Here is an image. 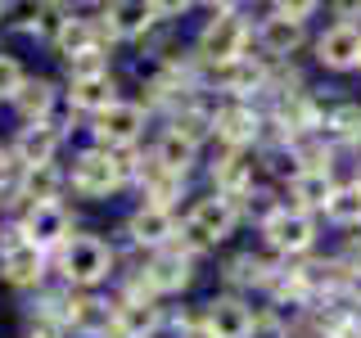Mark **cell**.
Returning <instances> with one entry per match:
<instances>
[{
  "label": "cell",
  "mask_w": 361,
  "mask_h": 338,
  "mask_svg": "<svg viewBox=\"0 0 361 338\" xmlns=\"http://www.w3.org/2000/svg\"><path fill=\"white\" fill-rule=\"evenodd\" d=\"M104 18H109V32H118V37H135V32H145L154 23V5H113Z\"/></svg>",
  "instance_id": "obj_17"
},
{
  "label": "cell",
  "mask_w": 361,
  "mask_h": 338,
  "mask_svg": "<svg viewBox=\"0 0 361 338\" xmlns=\"http://www.w3.org/2000/svg\"><path fill=\"white\" fill-rule=\"evenodd\" d=\"M54 41H59V50L68 59H77V54H86V50H99V45L90 41V23H82V18H63Z\"/></svg>",
  "instance_id": "obj_23"
},
{
  "label": "cell",
  "mask_w": 361,
  "mask_h": 338,
  "mask_svg": "<svg viewBox=\"0 0 361 338\" xmlns=\"http://www.w3.org/2000/svg\"><path fill=\"white\" fill-rule=\"evenodd\" d=\"M330 172H298L293 176V199H298V212L302 208H325L330 203Z\"/></svg>",
  "instance_id": "obj_16"
},
{
  "label": "cell",
  "mask_w": 361,
  "mask_h": 338,
  "mask_svg": "<svg viewBox=\"0 0 361 338\" xmlns=\"http://www.w3.org/2000/svg\"><path fill=\"white\" fill-rule=\"evenodd\" d=\"M212 176H217V189H226V194L235 199V194H244L248 176H253V163L235 154V158H226V163H217V172H212Z\"/></svg>",
  "instance_id": "obj_24"
},
{
  "label": "cell",
  "mask_w": 361,
  "mask_h": 338,
  "mask_svg": "<svg viewBox=\"0 0 361 338\" xmlns=\"http://www.w3.org/2000/svg\"><path fill=\"white\" fill-rule=\"evenodd\" d=\"M330 338H361V315H343V320L334 325Z\"/></svg>",
  "instance_id": "obj_34"
},
{
  "label": "cell",
  "mask_w": 361,
  "mask_h": 338,
  "mask_svg": "<svg viewBox=\"0 0 361 338\" xmlns=\"http://www.w3.org/2000/svg\"><path fill=\"white\" fill-rule=\"evenodd\" d=\"M0 14H5V9H0Z\"/></svg>",
  "instance_id": "obj_40"
},
{
  "label": "cell",
  "mask_w": 361,
  "mask_h": 338,
  "mask_svg": "<svg viewBox=\"0 0 361 338\" xmlns=\"http://www.w3.org/2000/svg\"><path fill=\"white\" fill-rule=\"evenodd\" d=\"M185 338H217V334H212L208 325H195V330H185Z\"/></svg>",
  "instance_id": "obj_35"
},
{
  "label": "cell",
  "mask_w": 361,
  "mask_h": 338,
  "mask_svg": "<svg viewBox=\"0 0 361 338\" xmlns=\"http://www.w3.org/2000/svg\"><path fill=\"white\" fill-rule=\"evenodd\" d=\"M321 63L325 68H353L361 59V32L357 27H348V23H338V27H330L321 37Z\"/></svg>",
  "instance_id": "obj_9"
},
{
  "label": "cell",
  "mask_w": 361,
  "mask_h": 338,
  "mask_svg": "<svg viewBox=\"0 0 361 338\" xmlns=\"http://www.w3.org/2000/svg\"><path fill=\"white\" fill-rule=\"evenodd\" d=\"M240 50H244V23L235 9H221L217 18L203 27V37H199V54L203 59H212V63H235L240 59Z\"/></svg>",
  "instance_id": "obj_2"
},
{
  "label": "cell",
  "mask_w": 361,
  "mask_h": 338,
  "mask_svg": "<svg viewBox=\"0 0 361 338\" xmlns=\"http://www.w3.org/2000/svg\"><path fill=\"white\" fill-rule=\"evenodd\" d=\"M118 163H113V154H82L73 163V185H77V194H86V199H104L109 189H118Z\"/></svg>",
  "instance_id": "obj_5"
},
{
  "label": "cell",
  "mask_w": 361,
  "mask_h": 338,
  "mask_svg": "<svg viewBox=\"0 0 361 338\" xmlns=\"http://www.w3.org/2000/svg\"><path fill=\"white\" fill-rule=\"evenodd\" d=\"M73 104L77 108H90V113H104L113 108V82L109 77H90V82H73Z\"/></svg>",
  "instance_id": "obj_18"
},
{
  "label": "cell",
  "mask_w": 361,
  "mask_h": 338,
  "mask_svg": "<svg viewBox=\"0 0 361 338\" xmlns=\"http://www.w3.org/2000/svg\"><path fill=\"white\" fill-rule=\"evenodd\" d=\"M118 334L122 338H149L154 330H158V307L154 302H145V298H135V302H127V307L118 311Z\"/></svg>",
  "instance_id": "obj_14"
},
{
  "label": "cell",
  "mask_w": 361,
  "mask_h": 338,
  "mask_svg": "<svg viewBox=\"0 0 361 338\" xmlns=\"http://www.w3.org/2000/svg\"><path fill=\"white\" fill-rule=\"evenodd\" d=\"M140 127H145V113L135 104H113V108L99 113V122H95V131H99L104 144H131L135 135H140Z\"/></svg>",
  "instance_id": "obj_8"
},
{
  "label": "cell",
  "mask_w": 361,
  "mask_h": 338,
  "mask_svg": "<svg viewBox=\"0 0 361 338\" xmlns=\"http://www.w3.org/2000/svg\"><path fill=\"white\" fill-rule=\"evenodd\" d=\"M257 37H262V45L271 54H289V50H298V41H302V23H293V18H267L262 23V32H257Z\"/></svg>",
  "instance_id": "obj_15"
},
{
  "label": "cell",
  "mask_w": 361,
  "mask_h": 338,
  "mask_svg": "<svg viewBox=\"0 0 361 338\" xmlns=\"http://www.w3.org/2000/svg\"><path fill=\"white\" fill-rule=\"evenodd\" d=\"M208 330L217 338H248V334H253V315H248L244 302L221 298V302L208 307Z\"/></svg>",
  "instance_id": "obj_10"
},
{
  "label": "cell",
  "mask_w": 361,
  "mask_h": 338,
  "mask_svg": "<svg viewBox=\"0 0 361 338\" xmlns=\"http://www.w3.org/2000/svg\"><path fill=\"white\" fill-rule=\"evenodd\" d=\"M325 217L334 225H361V189L348 185V189H334L330 203H325Z\"/></svg>",
  "instance_id": "obj_20"
},
{
  "label": "cell",
  "mask_w": 361,
  "mask_h": 338,
  "mask_svg": "<svg viewBox=\"0 0 361 338\" xmlns=\"http://www.w3.org/2000/svg\"><path fill=\"white\" fill-rule=\"evenodd\" d=\"M212 127H217V135L226 144H248L257 135V118H253V108L231 104V108H221L217 118H212Z\"/></svg>",
  "instance_id": "obj_12"
},
{
  "label": "cell",
  "mask_w": 361,
  "mask_h": 338,
  "mask_svg": "<svg viewBox=\"0 0 361 338\" xmlns=\"http://www.w3.org/2000/svg\"><path fill=\"white\" fill-rule=\"evenodd\" d=\"M203 131H208V118H203V113H185V118H176V135H180V140L199 144Z\"/></svg>",
  "instance_id": "obj_32"
},
{
  "label": "cell",
  "mask_w": 361,
  "mask_h": 338,
  "mask_svg": "<svg viewBox=\"0 0 361 338\" xmlns=\"http://www.w3.org/2000/svg\"><path fill=\"white\" fill-rule=\"evenodd\" d=\"M54 149H59V131L45 127V122H37V127H27L18 135V158L27 167H45L54 158Z\"/></svg>",
  "instance_id": "obj_11"
},
{
  "label": "cell",
  "mask_w": 361,
  "mask_h": 338,
  "mask_svg": "<svg viewBox=\"0 0 361 338\" xmlns=\"http://www.w3.org/2000/svg\"><path fill=\"white\" fill-rule=\"evenodd\" d=\"M27 338H59V334H54V325H41V330H32Z\"/></svg>",
  "instance_id": "obj_36"
},
{
  "label": "cell",
  "mask_w": 361,
  "mask_h": 338,
  "mask_svg": "<svg viewBox=\"0 0 361 338\" xmlns=\"http://www.w3.org/2000/svg\"><path fill=\"white\" fill-rule=\"evenodd\" d=\"M145 189H149V199H154V208H167V203L176 199V189H180V176L176 172H167V167H149L145 172Z\"/></svg>",
  "instance_id": "obj_26"
},
{
  "label": "cell",
  "mask_w": 361,
  "mask_h": 338,
  "mask_svg": "<svg viewBox=\"0 0 361 338\" xmlns=\"http://www.w3.org/2000/svg\"><path fill=\"white\" fill-rule=\"evenodd\" d=\"M18 113H23V118H27V122H37V118H45V108H50V86H45V82H37V86H27V82H23V90H18Z\"/></svg>",
  "instance_id": "obj_27"
},
{
  "label": "cell",
  "mask_w": 361,
  "mask_h": 338,
  "mask_svg": "<svg viewBox=\"0 0 361 338\" xmlns=\"http://www.w3.org/2000/svg\"><path fill=\"white\" fill-rule=\"evenodd\" d=\"M348 289H353V298L361 302V270H353V280H348Z\"/></svg>",
  "instance_id": "obj_37"
},
{
  "label": "cell",
  "mask_w": 361,
  "mask_h": 338,
  "mask_svg": "<svg viewBox=\"0 0 361 338\" xmlns=\"http://www.w3.org/2000/svg\"><path fill=\"white\" fill-rule=\"evenodd\" d=\"M23 234H27L37 248H45V244H68V212L59 208V203H41V208L27 212Z\"/></svg>",
  "instance_id": "obj_6"
},
{
  "label": "cell",
  "mask_w": 361,
  "mask_h": 338,
  "mask_svg": "<svg viewBox=\"0 0 361 338\" xmlns=\"http://www.w3.org/2000/svg\"><path fill=\"white\" fill-rule=\"evenodd\" d=\"M267 244L276 248V253H302L312 239H316V225L307 212H298V208H280V212H271L267 217Z\"/></svg>",
  "instance_id": "obj_3"
},
{
  "label": "cell",
  "mask_w": 361,
  "mask_h": 338,
  "mask_svg": "<svg viewBox=\"0 0 361 338\" xmlns=\"http://www.w3.org/2000/svg\"><path fill=\"white\" fill-rule=\"evenodd\" d=\"M357 189H361V172H357Z\"/></svg>",
  "instance_id": "obj_39"
},
{
  "label": "cell",
  "mask_w": 361,
  "mask_h": 338,
  "mask_svg": "<svg viewBox=\"0 0 361 338\" xmlns=\"http://www.w3.org/2000/svg\"><path fill=\"white\" fill-rule=\"evenodd\" d=\"M90 77H109L104 54H99V50H86V54L73 59V82H90Z\"/></svg>",
  "instance_id": "obj_29"
},
{
  "label": "cell",
  "mask_w": 361,
  "mask_h": 338,
  "mask_svg": "<svg viewBox=\"0 0 361 338\" xmlns=\"http://www.w3.org/2000/svg\"><path fill=\"white\" fill-rule=\"evenodd\" d=\"M18 90H23V68L9 54H0V99H14Z\"/></svg>",
  "instance_id": "obj_30"
},
{
  "label": "cell",
  "mask_w": 361,
  "mask_h": 338,
  "mask_svg": "<svg viewBox=\"0 0 361 338\" xmlns=\"http://www.w3.org/2000/svg\"><path fill=\"white\" fill-rule=\"evenodd\" d=\"M68 320L82 325L86 334H95L99 325L109 320V311H104V302H95V298H77V302H68Z\"/></svg>",
  "instance_id": "obj_28"
},
{
  "label": "cell",
  "mask_w": 361,
  "mask_h": 338,
  "mask_svg": "<svg viewBox=\"0 0 361 338\" xmlns=\"http://www.w3.org/2000/svg\"><path fill=\"white\" fill-rule=\"evenodd\" d=\"M217 77H221V86H226V90H235V95H244V90L262 86V68H257V63H248V59L221 63V68H217Z\"/></svg>",
  "instance_id": "obj_22"
},
{
  "label": "cell",
  "mask_w": 361,
  "mask_h": 338,
  "mask_svg": "<svg viewBox=\"0 0 361 338\" xmlns=\"http://www.w3.org/2000/svg\"><path fill=\"white\" fill-rule=\"evenodd\" d=\"M59 266H63V275L73 280V284H95V280L109 275L113 253H109V244H99V239H90V234H82V239H68V244H63Z\"/></svg>",
  "instance_id": "obj_1"
},
{
  "label": "cell",
  "mask_w": 361,
  "mask_h": 338,
  "mask_svg": "<svg viewBox=\"0 0 361 338\" xmlns=\"http://www.w3.org/2000/svg\"><path fill=\"white\" fill-rule=\"evenodd\" d=\"M231 280H262V262H257V257H240V262H235V270H231Z\"/></svg>",
  "instance_id": "obj_33"
},
{
  "label": "cell",
  "mask_w": 361,
  "mask_h": 338,
  "mask_svg": "<svg viewBox=\"0 0 361 338\" xmlns=\"http://www.w3.org/2000/svg\"><path fill=\"white\" fill-rule=\"evenodd\" d=\"M231 225H235V208H231V199H203L195 212H190V221H185V234L195 244H221L226 234H231Z\"/></svg>",
  "instance_id": "obj_4"
},
{
  "label": "cell",
  "mask_w": 361,
  "mask_h": 338,
  "mask_svg": "<svg viewBox=\"0 0 361 338\" xmlns=\"http://www.w3.org/2000/svg\"><path fill=\"white\" fill-rule=\"evenodd\" d=\"M172 230H176L172 212H167V208H154V203L131 217V234L140 244H167V239H172Z\"/></svg>",
  "instance_id": "obj_13"
},
{
  "label": "cell",
  "mask_w": 361,
  "mask_h": 338,
  "mask_svg": "<svg viewBox=\"0 0 361 338\" xmlns=\"http://www.w3.org/2000/svg\"><path fill=\"white\" fill-rule=\"evenodd\" d=\"M185 280H190V262L176 257V253L158 257V262L149 266V289H180Z\"/></svg>",
  "instance_id": "obj_21"
},
{
  "label": "cell",
  "mask_w": 361,
  "mask_h": 338,
  "mask_svg": "<svg viewBox=\"0 0 361 338\" xmlns=\"http://www.w3.org/2000/svg\"><path fill=\"white\" fill-rule=\"evenodd\" d=\"M41 270H45V253L32 239H23V244L9 248V253H0V275H5L9 284H37Z\"/></svg>",
  "instance_id": "obj_7"
},
{
  "label": "cell",
  "mask_w": 361,
  "mask_h": 338,
  "mask_svg": "<svg viewBox=\"0 0 361 338\" xmlns=\"http://www.w3.org/2000/svg\"><path fill=\"white\" fill-rule=\"evenodd\" d=\"M190 158H195V144H190V140H180L176 131L158 140V167H167V172H176V176H180V172L190 167Z\"/></svg>",
  "instance_id": "obj_25"
},
{
  "label": "cell",
  "mask_w": 361,
  "mask_h": 338,
  "mask_svg": "<svg viewBox=\"0 0 361 338\" xmlns=\"http://www.w3.org/2000/svg\"><path fill=\"white\" fill-rule=\"evenodd\" d=\"M357 63H361V59H357Z\"/></svg>",
  "instance_id": "obj_41"
},
{
  "label": "cell",
  "mask_w": 361,
  "mask_h": 338,
  "mask_svg": "<svg viewBox=\"0 0 361 338\" xmlns=\"http://www.w3.org/2000/svg\"><path fill=\"white\" fill-rule=\"evenodd\" d=\"M330 127H334L338 135H361V108H357V104H343V108H334Z\"/></svg>",
  "instance_id": "obj_31"
},
{
  "label": "cell",
  "mask_w": 361,
  "mask_h": 338,
  "mask_svg": "<svg viewBox=\"0 0 361 338\" xmlns=\"http://www.w3.org/2000/svg\"><path fill=\"white\" fill-rule=\"evenodd\" d=\"M23 199H32V208H41V203H54V189H59V172H54L50 163L45 167H27V176H23Z\"/></svg>",
  "instance_id": "obj_19"
},
{
  "label": "cell",
  "mask_w": 361,
  "mask_h": 338,
  "mask_svg": "<svg viewBox=\"0 0 361 338\" xmlns=\"http://www.w3.org/2000/svg\"><path fill=\"white\" fill-rule=\"evenodd\" d=\"M82 338H99V334H82Z\"/></svg>",
  "instance_id": "obj_38"
}]
</instances>
